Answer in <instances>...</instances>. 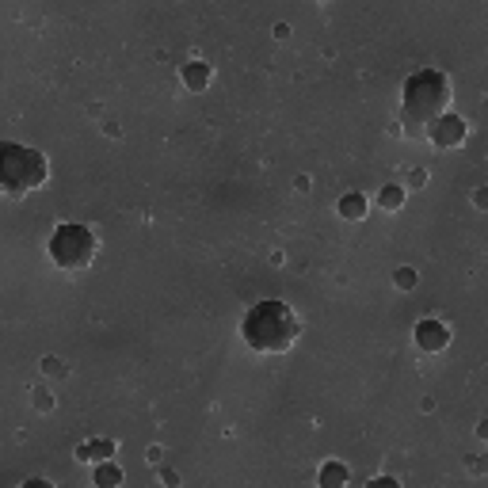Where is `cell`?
I'll return each instance as SVG.
<instances>
[{
  "label": "cell",
  "mask_w": 488,
  "mask_h": 488,
  "mask_svg": "<svg viewBox=\"0 0 488 488\" xmlns=\"http://www.w3.org/2000/svg\"><path fill=\"white\" fill-rule=\"evenodd\" d=\"M450 103V80L439 69L412 73L401 88V130L408 138H427L431 126L446 115Z\"/></svg>",
  "instance_id": "1"
},
{
  "label": "cell",
  "mask_w": 488,
  "mask_h": 488,
  "mask_svg": "<svg viewBox=\"0 0 488 488\" xmlns=\"http://www.w3.org/2000/svg\"><path fill=\"white\" fill-rule=\"evenodd\" d=\"M298 317L283 298H264V302L248 305L240 321V340L256 355H283L298 340Z\"/></svg>",
  "instance_id": "2"
},
{
  "label": "cell",
  "mask_w": 488,
  "mask_h": 488,
  "mask_svg": "<svg viewBox=\"0 0 488 488\" xmlns=\"http://www.w3.org/2000/svg\"><path fill=\"white\" fill-rule=\"evenodd\" d=\"M50 176V164L39 149L20 145V142H4L0 145V187L8 195H27L39 191Z\"/></svg>",
  "instance_id": "3"
},
{
  "label": "cell",
  "mask_w": 488,
  "mask_h": 488,
  "mask_svg": "<svg viewBox=\"0 0 488 488\" xmlns=\"http://www.w3.org/2000/svg\"><path fill=\"white\" fill-rule=\"evenodd\" d=\"M46 252H50V260L58 264L61 271H84L96 260L99 252V240L96 233L88 229V225H77V221H65L58 229L50 233V240H46Z\"/></svg>",
  "instance_id": "4"
},
{
  "label": "cell",
  "mask_w": 488,
  "mask_h": 488,
  "mask_svg": "<svg viewBox=\"0 0 488 488\" xmlns=\"http://www.w3.org/2000/svg\"><path fill=\"white\" fill-rule=\"evenodd\" d=\"M412 340H416L420 351L439 355V351H446V347H450V328L443 321H435V317H427V321H420L416 328H412Z\"/></svg>",
  "instance_id": "5"
},
{
  "label": "cell",
  "mask_w": 488,
  "mask_h": 488,
  "mask_svg": "<svg viewBox=\"0 0 488 488\" xmlns=\"http://www.w3.org/2000/svg\"><path fill=\"white\" fill-rule=\"evenodd\" d=\"M465 118L462 115H443L435 122V126H431V134H427V142L435 145V149H458L465 142Z\"/></svg>",
  "instance_id": "6"
},
{
  "label": "cell",
  "mask_w": 488,
  "mask_h": 488,
  "mask_svg": "<svg viewBox=\"0 0 488 488\" xmlns=\"http://www.w3.org/2000/svg\"><path fill=\"white\" fill-rule=\"evenodd\" d=\"M180 80H183V88H187V92H206V84L214 80V69H210V61H202V58H195V61H183V69H180Z\"/></svg>",
  "instance_id": "7"
},
{
  "label": "cell",
  "mask_w": 488,
  "mask_h": 488,
  "mask_svg": "<svg viewBox=\"0 0 488 488\" xmlns=\"http://www.w3.org/2000/svg\"><path fill=\"white\" fill-rule=\"evenodd\" d=\"M111 458H115V439H92V443L77 446V462L84 465H99V462H111Z\"/></svg>",
  "instance_id": "8"
},
{
  "label": "cell",
  "mask_w": 488,
  "mask_h": 488,
  "mask_svg": "<svg viewBox=\"0 0 488 488\" xmlns=\"http://www.w3.org/2000/svg\"><path fill=\"white\" fill-rule=\"evenodd\" d=\"M336 214H340L343 221H362L366 214H370V199H366L362 191H347L340 202H336Z\"/></svg>",
  "instance_id": "9"
},
{
  "label": "cell",
  "mask_w": 488,
  "mask_h": 488,
  "mask_svg": "<svg viewBox=\"0 0 488 488\" xmlns=\"http://www.w3.org/2000/svg\"><path fill=\"white\" fill-rule=\"evenodd\" d=\"M347 477H351V469H347L340 458H328L321 465V473H317V484L321 488H347Z\"/></svg>",
  "instance_id": "10"
},
{
  "label": "cell",
  "mask_w": 488,
  "mask_h": 488,
  "mask_svg": "<svg viewBox=\"0 0 488 488\" xmlns=\"http://www.w3.org/2000/svg\"><path fill=\"white\" fill-rule=\"evenodd\" d=\"M92 484L96 488H118L122 484V465H115V462L92 465Z\"/></svg>",
  "instance_id": "11"
},
{
  "label": "cell",
  "mask_w": 488,
  "mask_h": 488,
  "mask_svg": "<svg viewBox=\"0 0 488 488\" xmlns=\"http://www.w3.org/2000/svg\"><path fill=\"white\" fill-rule=\"evenodd\" d=\"M378 202H382V210H401V206H405V187H401V183H386V187H382V195H378Z\"/></svg>",
  "instance_id": "12"
},
{
  "label": "cell",
  "mask_w": 488,
  "mask_h": 488,
  "mask_svg": "<svg viewBox=\"0 0 488 488\" xmlns=\"http://www.w3.org/2000/svg\"><path fill=\"white\" fill-rule=\"evenodd\" d=\"M393 283H397L401 290H412V286H416V271H412V267H397V275H393Z\"/></svg>",
  "instance_id": "13"
},
{
  "label": "cell",
  "mask_w": 488,
  "mask_h": 488,
  "mask_svg": "<svg viewBox=\"0 0 488 488\" xmlns=\"http://www.w3.org/2000/svg\"><path fill=\"white\" fill-rule=\"evenodd\" d=\"M42 370H46V374H65V362L54 359V355H46V359H42Z\"/></svg>",
  "instance_id": "14"
},
{
  "label": "cell",
  "mask_w": 488,
  "mask_h": 488,
  "mask_svg": "<svg viewBox=\"0 0 488 488\" xmlns=\"http://www.w3.org/2000/svg\"><path fill=\"white\" fill-rule=\"evenodd\" d=\"M366 488H401L397 477H374V481H366Z\"/></svg>",
  "instance_id": "15"
},
{
  "label": "cell",
  "mask_w": 488,
  "mask_h": 488,
  "mask_svg": "<svg viewBox=\"0 0 488 488\" xmlns=\"http://www.w3.org/2000/svg\"><path fill=\"white\" fill-rule=\"evenodd\" d=\"M20 488H58V484H54V481H46V477H27V481H23Z\"/></svg>",
  "instance_id": "16"
},
{
  "label": "cell",
  "mask_w": 488,
  "mask_h": 488,
  "mask_svg": "<svg viewBox=\"0 0 488 488\" xmlns=\"http://www.w3.org/2000/svg\"><path fill=\"white\" fill-rule=\"evenodd\" d=\"M473 202H477V206H481V210H484V206H488V187H481V191L473 195Z\"/></svg>",
  "instance_id": "17"
},
{
  "label": "cell",
  "mask_w": 488,
  "mask_h": 488,
  "mask_svg": "<svg viewBox=\"0 0 488 488\" xmlns=\"http://www.w3.org/2000/svg\"><path fill=\"white\" fill-rule=\"evenodd\" d=\"M427 183V172H420V168H416V172H412V187H424Z\"/></svg>",
  "instance_id": "18"
},
{
  "label": "cell",
  "mask_w": 488,
  "mask_h": 488,
  "mask_svg": "<svg viewBox=\"0 0 488 488\" xmlns=\"http://www.w3.org/2000/svg\"><path fill=\"white\" fill-rule=\"evenodd\" d=\"M477 435H481V439H488V420H481V424H477Z\"/></svg>",
  "instance_id": "19"
}]
</instances>
